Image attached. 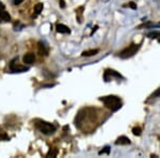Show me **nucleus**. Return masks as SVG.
<instances>
[{"mask_svg": "<svg viewBox=\"0 0 160 158\" xmlns=\"http://www.w3.org/2000/svg\"><path fill=\"white\" fill-rule=\"evenodd\" d=\"M57 31L59 32V33H71V30H70V28L63 24H58L57 25Z\"/></svg>", "mask_w": 160, "mask_h": 158, "instance_id": "8", "label": "nucleus"}, {"mask_svg": "<svg viewBox=\"0 0 160 158\" xmlns=\"http://www.w3.org/2000/svg\"><path fill=\"white\" fill-rule=\"evenodd\" d=\"M57 154H58V150L57 149H51V150L48 152V154H47V156H51V157H56Z\"/></svg>", "mask_w": 160, "mask_h": 158, "instance_id": "14", "label": "nucleus"}, {"mask_svg": "<svg viewBox=\"0 0 160 158\" xmlns=\"http://www.w3.org/2000/svg\"><path fill=\"white\" fill-rule=\"evenodd\" d=\"M10 70L13 73H22V72H26L29 70V68L27 66H22V65H19V64L15 63V60H13L10 64Z\"/></svg>", "mask_w": 160, "mask_h": 158, "instance_id": "4", "label": "nucleus"}, {"mask_svg": "<svg viewBox=\"0 0 160 158\" xmlns=\"http://www.w3.org/2000/svg\"><path fill=\"white\" fill-rule=\"evenodd\" d=\"M112 76H114V77H116V78H123L122 76L119 75V73H116V72L113 71V70H106V71H105L104 78L106 81H110V78H111Z\"/></svg>", "mask_w": 160, "mask_h": 158, "instance_id": "5", "label": "nucleus"}, {"mask_svg": "<svg viewBox=\"0 0 160 158\" xmlns=\"http://www.w3.org/2000/svg\"><path fill=\"white\" fill-rule=\"evenodd\" d=\"M158 41H159V43H160V38H159V40H158Z\"/></svg>", "mask_w": 160, "mask_h": 158, "instance_id": "22", "label": "nucleus"}, {"mask_svg": "<svg viewBox=\"0 0 160 158\" xmlns=\"http://www.w3.org/2000/svg\"><path fill=\"white\" fill-rule=\"evenodd\" d=\"M35 60V56H34V53H26L24 58H22V61H24V63L26 64H32Z\"/></svg>", "mask_w": 160, "mask_h": 158, "instance_id": "7", "label": "nucleus"}, {"mask_svg": "<svg viewBox=\"0 0 160 158\" xmlns=\"http://www.w3.org/2000/svg\"><path fill=\"white\" fill-rule=\"evenodd\" d=\"M35 127H36L42 134L47 135V136L52 135V134H55V132H56V126L50 124V123H48V122H45V121H36Z\"/></svg>", "mask_w": 160, "mask_h": 158, "instance_id": "2", "label": "nucleus"}, {"mask_svg": "<svg viewBox=\"0 0 160 158\" xmlns=\"http://www.w3.org/2000/svg\"><path fill=\"white\" fill-rule=\"evenodd\" d=\"M142 129L140 127H134L132 128V134L134 136H141Z\"/></svg>", "mask_w": 160, "mask_h": 158, "instance_id": "13", "label": "nucleus"}, {"mask_svg": "<svg viewBox=\"0 0 160 158\" xmlns=\"http://www.w3.org/2000/svg\"><path fill=\"white\" fill-rule=\"evenodd\" d=\"M0 19H1L2 22H10V20H11V16H10V14L5 11V9L0 10Z\"/></svg>", "mask_w": 160, "mask_h": 158, "instance_id": "9", "label": "nucleus"}, {"mask_svg": "<svg viewBox=\"0 0 160 158\" xmlns=\"http://www.w3.org/2000/svg\"><path fill=\"white\" fill-rule=\"evenodd\" d=\"M156 97H160V88L159 89H157L153 94L151 95V98H156Z\"/></svg>", "mask_w": 160, "mask_h": 158, "instance_id": "17", "label": "nucleus"}, {"mask_svg": "<svg viewBox=\"0 0 160 158\" xmlns=\"http://www.w3.org/2000/svg\"><path fill=\"white\" fill-rule=\"evenodd\" d=\"M109 152H110V147H105V150H101V152H99V155L104 154V153H106V154H109Z\"/></svg>", "mask_w": 160, "mask_h": 158, "instance_id": "19", "label": "nucleus"}, {"mask_svg": "<svg viewBox=\"0 0 160 158\" xmlns=\"http://www.w3.org/2000/svg\"><path fill=\"white\" fill-rule=\"evenodd\" d=\"M116 145H127V144H130V140L128 137H125V136H121L117 138V140L115 141Z\"/></svg>", "mask_w": 160, "mask_h": 158, "instance_id": "6", "label": "nucleus"}, {"mask_svg": "<svg viewBox=\"0 0 160 158\" xmlns=\"http://www.w3.org/2000/svg\"><path fill=\"white\" fill-rule=\"evenodd\" d=\"M101 102L104 103L105 106L110 109L111 111H116L122 107V102L121 98L114 95H109V96H104V97L99 98Z\"/></svg>", "mask_w": 160, "mask_h": 158, "instance_id": "1", "label": "nucleus"}, {"mask_svg": "<svg viewBox=\"0 0 160 158\" xmlns=\"http://www.w3.org/2000/svg\"><path fill=\"white\" fill-rule=\"evenodd\" d=\"M3 9H5V7H4V4L0 1V10H3Z\"/></svg>", "mask_w": 160, "mask_h": 158, "instance_id": "21", "label": "nucleus"}, {"mask_svg": "<svg viewBox=\"0 0 160 158\" xmlns=\"http://www.w3.org/2000/svg\"><path fill=\"white\" fill-rule=\"evenodd\" d=\"M124 7H125V8L128 7V8H131V9H134V10H136V9H137V4L131 1V2H128V4H124Z\"/></svg>", "mask_w": 160, "mask_h": 158, "instance_id": "16", "label": "nucleus"}, {"mask_svg": "<svg viewBox=\"0 0 160 158\" xmlns=\"http://www.w3.org/2000/svg\"><path fill=\"white\" fill-rule=\"evenodd\" d=\"M0 140H5V141L9 140V137L7 136V134L4 132H2L1 129H0Z\"/></svg>", "mask_w": 160, "mask_h": 158, "instance_id": "15", "label": "nucleus"}, {"mask_svg": "<svg viewBox=\"0 0 160 158\" xmlns=\"http://www.w3.org/2000/svg\"><path fill=\"white\" fill-rule=\"evenodd\" d=\"M147 36L149 38H155L157 36H160V32H152V33H149L147 34Z\"/></svg>", "mask_w": 160, "mask_h": 158, "instance_id": "18", "label": "nucleus"}, {"mask_svg": "<svg viewBox=\"0 0 160 158\" xmlns=\"http://www.w3.org/2000/svg\"><path fill=\"white\" fill-rule=\"evenodd\" d=\"M139 49H140V44H131L130 46H128L127 48L122 50L119 53V56L122 59H127V58H130L134 55H136L139 51Z\"/></svg>", "mask_w": 160, "mask_h": 158, "instance_id": "3", "label": "nucleus"}, {"mask_svg": "<svg viewBox=\"0 0 160 158\" xmlns=\"http://www.w3.org/2000/svg\"><path fill=\"white\" fill-rule=\"evenodd\" d=\"M24 2V0H13V3L15 4V5H18V4L22 3Z\"/></svg>", "mask_w": 160, "mask_h": 158, "instance_id": "20", "label": "nucleus"}, {"mask_svg": "<svg viewBox=\"0 0 160 158\" xmlns=\"http://www.w3.org/2000/svg\"><path fill=\"white\" fill-rule=\"evenodd\" d=\"M43 8H44V5H43V3H37L36 5L34 7V12H35V15H34V16L38 15V14H40V13L42 12Z\"/></svg>", "mask_w": 160, "mask_h": 158, "instance_id": "12", "label": "nucleus"}, {"mask_svg": "<svg viewBox=\"0 0 160 158\" xmlns=\"http://www.w3.org/2000/svg\"><path fill=\"white\" fill-rule=\"evenodd\" d=\"M38 53L41 56H47L48 55V49L45 46V44H43L42 42L38 43Z\"/></svg>", "mask_w": 160, "mask_h": 158, "instance_id": "10", "label": "nucleus"}, {"mask_svg": "<svg viewBox=\"0 0 160 158\" xmlns=\"http://www.w3.org/2000/svg\"><path fill=\"white\" fill-rule=\"evenodd\" d=\"M98 49H89V50H86L82 53V57H92L95 56L96 53H98Z\"/></svg>", "mask_w": 160, "mask_h": 158, "instance_id": "11", "label": "nucleus"}]
</instances>
